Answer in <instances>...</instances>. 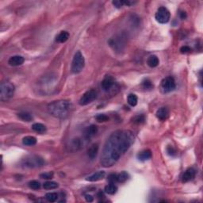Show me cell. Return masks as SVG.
<instances>
[{
  "label": "cell",
  "instance_id": "cell-5",
  "mask_svg": "<svg viewBox=\"0 0 203 203\" xmlns=\"http://www.w3.org/2000/svg\"><path fill=\"white\" fill-rule=\"evenodd\" d=\"M85 65V60L82 53L78 51L75 53L72 62V72L75 74H78L83 71Z\"/></svg>",
  "mask_w": 203,
  "mask_h": 203
},
{
  "label": "cell",
  "instance_id": "cell-25",
  "mask_svg": "<svg viewBox=\"0 0 203 203\" xmlns=\"http://www.w3.org/2000/svg\"><path fill=\"white\" fill-rule=\"evenodd\" d=\"M129 179V175L127 172H122L119 174H117V177H116V181L117 182H121L123 183L125 181H127V179Z\"/></svg>",
  "mask_w": 203,
  "mask_h": 203
},
{
  "label": "cell",
  "instance_id": "cell-10",
  "mask_svg": "<svg viewBox=\"0 0 203 203\" xmlns=\"http://www.w3.org/2000/svg\"><path fill=\"white\" fill-rule=\"evenodd\" d=\"M82 147V140L79 138H73L67 144L66 149L69 152H77Z\"/></svg>",
  "mask_w": 203,
  "mask_h": 203
},
{
  "label": "cell",
  "instance_id": "cell-26",
  "mask_svg": "<svg viewBox=\"0 0 203 203\" xmlns=\"http://www.w3.org/2000/svg\"><path fill=\"white\" fill-rule=\"evenodd\" d=\"M18 117H19L20 119L22 120L23 121H27V122H30V121H31L33 120V117H32L31 114L27 112L18 113Z\"/></svg>",
  "mask_w": 203,
  "mask_h": 203
},
{
  "label": "cell",
  "instance_id": "cell-37",
  "mask_svg": "<svg viewBox=\"0 0 203 203\" xmlns=\"http://www.w3.org/2000/svg\"><path fill=\"white\" fill-rule=\"evenodd\" d=\"M181 53H190L191 51V48L188 47V46H182V48L180 49Z\"/></svg>",
  "mask_w": 203,
  "mask_h": 203
},
{
  "label": "cell",
  "instance_id": "cell-13",
  "mask_svg": "<svg viewBox=\"0 0 203 203\" xmlns=\"http://www.w3.org/2000/svg\"><path fill=\"white\" fill-rule=\"evenodd\" d=\"M196 175V172L194 168H188L187 170L182 175V181L183 182H189V181L192 180L194 179V177Z\"/></svg>",
  "mask_w": 203,
  "mask_h": 203
},
{
  "label": "cell",
  "instance_id": "cell-30",
  "mask_svg": "<svg viewBox=\"0 0 203 203\" xmlns=\"http://www.w3.org/2000/svg\"><path fill=\"white\" fill-rule=\"evenodd\" d=\"M142 85H143V87L144 89L150 90L153 88V84H152V81L149 80V79H146L142 82Z\"/></svg>",
  "mask_w": 203,
  "mask_h": 203
},
{
  "label": "cell",
  "instance_id": "cell-17",
  "mask_svg": "<svg viewBox=\"0 0 203 203\" xmlns=\"http://www.w3.org/2000/svg\"><path fill=\"white\" fill-rule=\"evenodd\" d=\"M98 152V144H95L91 145V147L88 149L87 151V156L91 159H94L97 156Z\"/></svg>",
  "mask_w": 203,
  "mask_h": 203
},
{
  "label": "cell",
  "instance_id": "cell-2",
  "mask_svg": "<svg viewBox=\"0 0 203 203\" xmlns=\"http://www.w3.org/2000/svg\"><path fill=\"white\" fill-rule=\"evenodd\" d=\"M71 110V103L68 100L55 101L48 106V111L52 116L57 118H65Z\"/></svg>",
  "mask_w": 203,
  "mask_h": 203
},
{
  "label": "cell",
  "instance_id": "cell-16",
  "mask_svg": "<svg viewBox=\"0 0 203 203\" xmlns=\"http://www.w3.org/2000/svg\"><path fill=\"white\" fill-rule=\"evenodd\" d=\"M25 61L24 57L21 56H11L8 60V64L11 66H19L21 65Z\"/></svg>",
  "mask_w": 203,
  "mask_h": 203
},
{
  "label": "cell",
  "instance_id": "cell-12",
  "mask_svg": "<svg viewBox=\"0 0 203 203\" xmlns=\"http://www.w3.org/2000/svg\"><path fill=\"white\" fill-rule=\"evenodd\" d=\"M98 132V128L97 126L95 125H91L88 126L87 128H86L84 130L83 132V137L84 138L88 140V139L91 138L93 136H95Z\"/></svg>",
  "mask_w": 203,
  "mask_h": 203
},
{
  "label": "cell",
  "instance_id": "cell-39",
  "mask_svg": "<svg viewBox=\"0 0 203 203\" xmlns=\"http://www.w3.org/2000/svg\"><path fill=\"white\" fill-rule=\"evenodd\" d=\"M179 17H180L181 19H185V18H186V12H184V11H181V12L179 13Z\"/></svg>",
  "mask_w": 203,
  "mask_h": 203
},
{
  "label": "cell",
  "instance_id": "cell-28",
  "mask_svg": "<svg viewBox=\"0 0 203 203\" xmlns=\"http://www.w3.org/2000/svg\"><path fill=\"white\" fill-rule=\"evenodd\" d=\"M127 100H128V103L130 104L131 106H137V101H138L137 95H134V94H130V95L128 96Z\"/></svg>",
  "mask_w": 203,
  "mask_h": 203
},
{
  "label": "cell",
  "instance_id": "cell-6",
  "mask_svg": "<svg viewBox=\"0 0 203 203\" xmlns=\"http://www.w3.org/2000/svg\"><path fill=\"white\" fill-rule=\"evenodd\" d=\"M155 18L156 20L160 24H165L168 23L170 20L171 14L170 11L167 9L166 7H159V9L156 11V14H155Z\"/></svg>",
  "mask_w": 203,
  "mask_h": 203
},
{
  "label": "cell",
  "instance_id": "cell-8",
  "mask_svg": "<svg viewBox=\"0 0 203 203\" xmlns=\"http://www.w3.org/2000/svg\"><path fill=\"white\" fill-rule=\"evenodd\" d=\"M97 98V92L95 90L91 89L84 93L81 98L79 99V103L80 106H86L92 102Z\"/></svg>",
  "mask_w": 203,
  "mask_h": 203
},
{
  "label": "cell",
  "instance_id": "cell-22",
  "mask_svg": "<svg viewBox=\"0 0 203 203\" xmlns=\"http://www.w3.org/2000/svg\"><path fill=\"white\" fill-rule=\"evenodd\" d=\"M69 38V33L67 31H61L60 34L56 37V40L59 43H64L65 41L68 40Z\"/></svg>",
  "mask_w": 203,
  "mask_h": 203
},
{
  "label": "cell",
  "instance_id": "cell-3",
  "mask_svg": "<svg viewBox=\"0 0 203 203\" xmlns=\"http://www.w3.org/2000/svg\"><path fill=\"white\" fill-rule=\"evenodd\" d=\"M14 84L10 82H2L0 86V100L7 102L14 96Z\"/></svg>",
  "mask_w": 203,
  "mask_h": 203
},
{
  "label": "cell",
  "instance_id": "cell-19",
  "mask_svg": "<svg viewBox=\"0 0 203 203\" xmlns=\"http://www.w3.org/2000/svg\"><path fill=\"white\" fill-rule=\"evenodd\" d=\"M159 58L156 56H155V55H152V56H149L147 60L148 65H149L150 68H156V67H157L158 65H159Z\"/></svg>",
  "mask_w": 203,
  "mask_h": 203
},
{
  "label": "cell",
  "instance_id": "cell-35",
  "mask_svg": "<svg viewBox=\"0 0 203 203\" xmlns=\"http://www.w3.org/2000/svg\"><path fill=\"white\" fill-rule=\"evenodd\" d=\"M144 121V115H139L135 117L134 122L136 123H142Z\"/></svg>",
  "mask_w": 203,
  "mask_h": 203
},
{
  "label": "cell",
  "instance_id": "cell-38",
  "mask_svg": "<svg viewBox=\"0 0 203 203\" xmlns=\"http://www.w3.org/2000/svg\"><path fill=\"white\" fill-rule=\"evenodd\" d=\"M85 198H86V201H89V202H91V201H93V197L91 196V195H89V194H86L85 195Z\"/></svg>",
  "mask_w": 203,
  "mask_h": 203
},
{
  "label": "cell",
  "instance_id": "cell-34",
  "mask_svg": "<svg viewBox=\"0 0 203 203\" xmlns=\"http://www.w3.org/2000/svg\"><path fill=\"white\" fill-rule=\"evenodd\" d=\"M167 152H168V153L170 156H175L176 155V151H175V149H174L172 146H168V148H167Z\"/></svg>",
  "mask_w": 203,
  "mask_h": 203
},
{
  "label": "cell",
  "instance_id": "cell-31",
  "mask_svg": "<svg viewBox=\"0 0 203 203\" xmlns=\"http://www.w3.org/2000/svg\"><path fill=\"white\" fill-rule=\"evenodd\" d=\"M95 119L97 120V121H98V122H105V121H109V117L107 115H106V114H98V115L95 117Z\"/></svg>",
  "mask_w": 203,
  "mask_h": 203
},
{
  "label": "cell",
  "instance_id": "cell-24",
  "mask_svg": "<svg viewBox=\"0 0 203 203\" xmlns=\"http://www.w3.org/2000/svg\"><path fill=\"white\" fill-rule=\"evenodd\" d=\"M105 192L108 194H114L117 191V186L114 183H112V182H110V184H108L107 186H105Z\"/></svg>",
  "mask_w": 203,
  "mask_h": 203
},
{
  "label": "cell",
  "instance_id": "cell-15",
  "mask_svg": "<svg viewBox=\"0 0 203 203\" xmlns=\"http://www.w3.org/2000/svg\"><path fill=\"white\" fill-rule=\"evenodd\" d=\"M169 116V111L166 107H161L156 111V117L160 121H165Z\"/></svg>",
  "mask_w": 203,
  "mask_h": 203
},
{
  "label": "cell",
  "instance_id": "cell-11",
  "mask_svg": "<svg viewBox=\"0 0 203 203\" xmlns=\"http://www.w3.org/2000/svg\"><path fill=\"white\" fill-rule=\"evenodd\" d=\"M114 79L112 76L110 75H106L103 79V80L102 81L101 86L102 88L106 91H108L114 87Z\"/></svg>",
  "mask_w": 203,
  "mask_h": 203
},
{
  "label": "cell",
  "instance_id": "cell-9",
  "mask_svg": "<svg viewBox=\"0 0 203 203\" xmlns=\"http://www.w3.org/2000/svg\"><path fill=\"white\" fill-rule=\"evenodd\" d=\"M109 44L113 48L114 50L121 51L125 46V37L122 36H117V37L111 38L109 40Z\"/></svg>",
  "mask_w": 203,
  "mask_h": 203
},
{
  "label": "cell",
  "instance_id": "cell-20",
  "mask_svg": "<svg viewBox=\"0 0 203 203\" xmlns=\"http://www.w3.org/2000/svg\"><path fill=\"white\" fill-rule=\"evenodd\" d=\"M22 144L26 146H33L37 144V139L32 136H28L22 139Z\"/></svg>",
  "mask_w": 203,
  "mask_h": 203
},
{
  "label": "cell",
  "instance_id": "cell-27",
  "mask_svg": "<svg viewBox=\"0 0 203 203\" xmlns=\"http://www.w3.org/2000/svg\"><path fill=\"white\" fill-rule=\"evenodd\" d=\"M45 189L46 190H53V189H56V188L59 186L57 182H53V181H48V182H45L43 185Z\"/></svg>",
  "mask_w": 203,
  "mask_h": 203
},
{
  "label": "cell",
  "instance_id": "cell-33",
  "mask_svg": "<svg viewBox=\"0 0 203 203\" xmlns=\"http://www.w3.org/2000/svg\"><path fill=\"white\" fill-rule=\"evenodd\" d=\"M40 177L41 179H53V172H46V173L40 174Z\"/></svg>",
  "mask_w": 203,
  "mask_h": 203
},
{
  "label": "cell",
  "instance_id": "cell-7",
  "mask_svg": "<svg viewBox=\"0 0 203 203\" xmlns=\"http://www.w3.org/2000/svg\"><path fill=\"white\" fill-rule=\"evenodd\" d=\"M176 87L175 84V81L173 77L172 76H168V77L164 78L162 80L161 85H160V88L163 93H169L171 91H174Z\"/></svg>",
  "mask_w": 203,
  "mask_h": 203
},
{
  "label": "cell",
  "instance_id": "cell-1",
  "mask_svg": "<svg viewBox=\"0 0 203 203\" xmlns=\"http://www.w3.org/2000/svg\"><path fill=\"white\" fill-rule=\"evenodd\" d=\"M134 141V135L130 130H117L106 141L100 163L102 166L108 168L118 161Z\"/></svg>",
  "mask_w": 203,
  "mask_h": 203
},
{
  "label": "cell",
  "instance_id": "cell-21",
  "mask_svg": "<svg viewBox=\"0 0 203 203\" xmlns=\"http://www.w3.org/2000/svg\"><path fill=\"white\" fill-rule=\"evenodd\" d=\"M113 5L116 7V8H121L123 6H131L134 4V2H131V1H124V0H116V1H113Z\"/></svg>",
  "mask_w": 203,
  "mask_h": 203
},
{
  "label": "cell",
  "instance_id": "cell-29",
  "mask_svg": "<svg viewBox=\"0 0 203 203\" xmlns=\"http://www.w3.org/2000/svg\"><path fill=\"white\" fill-rule=\"evenodd\" d=\"M58 197H59L58 194L53 192L48 193L45 195L46 200H47L48 201H49V202H54V201H56V200H57Z\"/></svg>",
  "mask_w": 203,
  "mask_h": 203
},
{
  "label": "cell",
  "instance_id": "cell-18",
  "mask_svg": "<svg viewBox=\"0 0 203 203\" xmlns=\"http://www.w3.org/2000/svg\"><path fill=\"white\" fill-rule=\"evenodd\" d=\"M151 157H152V152L150 150H144L137 154V159L140 161L149 160V159H151Z\"/></svg>",
  "mask_w": 203,
  "mask_h": 203
},
{
  "label": "cell",
  "instance_id": "cell-14",
  "mask_svg": "<svg viewBox=\"0 0 203 203\" xmlns=\"http://www.w3.org/2000/svg\"><path fill=\"white\" fill-rule=\"evenodd\" d=\"M106 172H103V171H99V172H95V174L90 175L87 178V181H89V182H96V181L101 180L105 177Z\"/></svg>",
  "mask_w": 203,
  "mask_h": 203
},
{
  "label": "cell",
  "instance_id": "cell-32",
  "mask_svg": "<svg viewBox=\"0 0 203 203\" xmlns=\"http://www.w3.org/2000/svg\"><path fill=\"white\" fill-rule=\"evenodd\" d=\"M29 186L33 190H38L40 187V184L38 181L33 180L29 182Z\"/></svg>",
  "mask_w": 203,
  "mask_h": 203
},
{
  "label": "cell",
  "instance_id": "cell-36",
  "mask_svg": "<svg viewBox=\"0 0 203 203\" xmlns=\"http://www.w3.org/2000/svg\"><path fill=\"white\" fill-rule=\"evenodd\" d=\"M116 177H117V174H111V175L108 176L109 182H112V183L117 182V181H116Z\"/></svg>",
  "mask_w": 203,
  "mask_h": 203
},
{
  "label": "cell",
  "instance_id": "cell-4",
  "mask_svg": "<svg viewBox=\"0 0 203 203\" xmlns=\"http://www.w3.org/2000/svg\"><path fill=\"white\" fill-rule=\"evenodd\" d=\"M21 165L24 168H38L44 165V160L38 156H29L21 160Z\"/></svg>",
  "mask_w": 203,
  "mask_h": 203
},
{
  "label": "cell",
  "instance_id": "cell-23",
  "mask_svg": "<svg viewBox=\"0 0 203 203\" xmlns=\"http://www.w3.org/2000/svg\"><path fill=\"white\" fill-rule=\"evenodd\" d=\"M32 130L38 133H44L46 131V127L41 123H35L32 125Z\"/></svg>",
  "mask_w": 203,
  "mask_h": 203
}]
</instances>
